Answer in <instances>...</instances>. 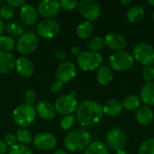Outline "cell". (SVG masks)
Returning a JSON list of instances; mask_svg holds the SVG:
<instances>
[{
	"label": "cell",
	"mask_w": 154,
	"mask_h": 154,
	"mask_svg": "<svg viewBox=\"0 0 154 154\" xmlns=\"http://www.w3.org/2000/svg\"><path fill=\"white\" fill-rule=\"evenodd\" d=\"M102 106L96 100L87 99L81 102L76 111V119L85 129L97 125L103 117Z\"/></svg>",
	"instance_id": "obj_1"
},
{
	"label": "cell",
	"mask_w": 154,
	"mask_h": 154,
	"mask_svg": "<svg viewBox=\"0 0 154 154\" xmlns=\"http://www.w3.org/2000/svg\"><path fill=\"white\" fill-rule=\"evenodd\" d=\"M91 143V134L84 128L70 131L64 139V147L68 152H79L85 151Z\"/></svg>",
	"instance_id": "obj_2"
},
{
	"label": "cell",
	"mask_w": 154,
	"mask_h": 154,
	"mask_svg": "<svg viewBox=\"0 0 154 154\" xmlns=\"http://www.w3.org/2000/svg\"><path fill=\"white\" fill-rule=\"evenodd\" d=\"M109 67L112 70L125 72L130 70L134 65L133 55L126 51H115L109 56Z\"/></svg>",
	"instance_id": "obj_3"
},
{
	"label": "cell",
	"mask_w": 154,
	"mask_h": 154,
	"mask_svg": "<svg viewBox=\"0 0 154 154\" xmlns=\"http://www.w3.org/2000/svg\"><path fill=\"white\" fill-rule=\"evenodd\" d=\"M36 118L35 107L31 105L22 104L13 111V120L21 128H26L34 123Z\"/></svg>",
	"instance_id": "obj_4"
},
{
	"label": "cell",
	"mask_w": 154,
	"mask_h": 154,
	"mask_svg": "<svg viewBox=\"0 0 154 154\" xmlns=\"http://www.w3.org/2000/svg\"><path fill=\"white\" fill-rule=\"evenodd\" d=\"M77 62L83 71H94L103 66L104 58L99 52L85 51L77 58Z\"/></svg>",
	"instance_id": "obj_5"
},
{
	"label": "cell",
	"mask_w": 154,
	"mask_h": 154,
	"mask_svg": "<svg viewBox=\"0 0 154 154\" xmlns=\"http://www.w3.org/2000/svg\"><path fill=\"white\" fill-rule=\"evenodd\" d=\"M132 55L134 60L143 67L152 66L154 64V48L149 43H137L133 48Z\"/></svg>",
	"instance_id": "obj_6"
},
{
	"label": "cell",
	"mask_w": 154,
	"mask_h": 154,
	"mask_svg": "<svg viewBox=\"0 0 154 154\" xmlns=\"http://www.w3.org/2000/svg\"><path fill=\"white\" fill-rule=\"evenodd\" d=\"M127 143V136L125 132L119 127L111 128L106 134V145L108 149L113 151H119L125 149Z\"/></svg>",
	"instance_id": "obj_7"
},
{
	"label": "cell",
	"mask_w": 154,
	"mask_h": 154,
	"mask_svg": "<svg viewBox=\"0 0 154 154\" xmlns=\"http://www.w3.org/2000/svg\"><path fill=\"white\" fill-rule=\"evenodd\" d=\"M79 102L75 96L71 94H67L58 97L54 103V108L56 113L61 116L72 115L77 111L79 106Z\"/></svg>",
	"instance_id": "obj_8"
},
{
	"label": "cell",
	"mask_w": 154,
	"mask_h": 154,
	"mask_svg": "<svg viewBox=\"0 0 154 154\" xmlns=\"http://www.w3.org/2000/svg\"><path fill=\"white\" fill-rule=\"evenodd\" d=\"M79 11L83 18L88 22L97 21L101 15V6L95 0H81L79 2Z\"/></svg>",
	"instance_id": "obj_9"
},
{
	"label": "cell",
	"mask_w": 154,
	"mask_h": 154,
	"mask_svg": "<svg viewBox=\"0 0 154 154\" xmlns=\"http://www.w3.org/2000/svg\"><path fill=\"white\" fill-rule=\"evenodd\" d=\"M38 45L39 39L34 32H24L16 42V50L23 55H29L37 50Z\"/></svg>",
	"instance_id": "obj_10"
},
{
	"label": "cell",
	"mask_w": 154,
	"mask_h": 154,
	"mask_svg": "<svg viewBox=\"0 0 154 154\" xmlns=\"http://www.w3.org/2000/svg\"><path fill=\"white\" fill-rule=\"evenodd\" d=\"M36 31L42 38L52 39L60 33V25L53 19H43L38 23Z\"/></svg>",
	"instance_id": "obj_11"
},
{
	"label": "cell",
	"mask_w": 154,
	"mask_h": 154,
	"mask_svg": "<svg viewBox=\"0 0 154 154\" xmlns=\"http://www.w3.org/2000/svg\"><path fill=\"white\" fill-rule=\"evenodd\" d=\"M77 67L71 61H64L59 65L56 69V80L64 83H69L77 76Z\"/></svg>",
	"instance_id": "obj_12"
},
{
	"label": "cell",
	"mask_w": 154,
	"mask_h": 154,
	"mask_svg": "<svg viewBox=\"0 0 154 154\" xmlns=\"http://www.w3.org/2000/svg\"><path fill=\"white\" fill-rule=\"evenodd\" d=\"M32 143L34 147L40 151H51L57 146L58 140L52 134L39 133L33 137Z\"/></svg>",
	"instance_id": "obj_13"
},
{
	"label": "cell",
	"mask_w": 154,
	"mask_h": 154,
	"mask_svg": "<svg viewBox=\"0 0 154 154\" xmlns=\"http://www.w3.org/2000/svg\"><path fill=\"white\" fill-rule=\"evenodd\" d=\"M60 10V2L56 0H42L37 6L38 14L45 19H51L56 16Z\"/></svg>",
	"instance_id": "obj_14"
},
{
	"label": "cell",
	"mask_w": 154,
	"mask_h": 154,
	"mask_svg": "<svg viewBox=\"0 0 154 154\" xmlns=\"http://www.w3.org/2000/svg\"><path fill=\"white\" fill-rule=\"evenodd\" d=\"M104 41H105L106 46H107L109 49L115 51H124L127 45L126 38L122 33L115 32L107 33L105 36Z\"/></svg>",
	"instance_id": "obj_15"
},
{
	"label": "cell",
	"mask_w": 154,
	"mask_h": 154,
	"mask_svg": "<svg viewBox=\"0 0 154 154\" xmlns=\"http://www.w3.org/2000/svg\"><path fill=\"white\" fill-rule=\"evenodd\" d=\"M38 11L31 4H24L19 10V16L23 23L33 25L38 20Z\"/></svg>",
	"instance_id": "obj_16"
},
{
	"label": "cell",
	"mask_w": 154,
	"mask_h": 154,
	"mask_svg": "<svg viewBox=\"0 0 154 154\" xmlns=\"http://www.w3.org/2000/svg\"><path fill=\"white\" fill-rule=\"evenodd\" d=\"M15 69L21 77L30 78L34 72V65L29 58L21 56L15 60Z\"/></svg>",
	"instance_id": "obj_17"
},
{
	"label": "cell",
	"mask_w": 154,
	"mask_h": 154,
	"mask_svg": "<svg viewBox=\"0 0 154 154\" xmlns=\"http://www.w3.org/2000/svg\"><path fill=\"white\" fill-rule=\"evenodd\" d=\"M34 107H35L36 114L43 120L50 121L55 117L56 111H55L54 106H52L48 101H45V100L40 101L36 104Z\"/></svg>",
	"instance_id": "obj_18"
},
{
	"label": "cell",
	"mask_w": 154,
	"mask_h": 154,
	"mask_svg": "<svg viewBox=\"0 0 154 154\" xmlns=\"http://www.w3.org/2000/svg\"><path fill=\"white\" fill-rule=\"evenodd\" d=\"M14 56L8 51H0V74H7L15 69Z\"/></svg>",
	"instance_id": "obj_19"
},
{
	"label": "cell",
	"mask_w": 154,
	"mask_h": 154,
	"mask_svg": "<svg viewBox=\"0 0 154 154\" xmlns=\"http://www.w3.org/2000/svg\"><path fill=\"white\" fill-rule=\"evenodd\" d=\"M135 118L139 125L143 126H147L153 121V110L150 106H143L136 111Z\"/></svg>",
	"instance_id": "obj_20"
},
{
	"label": "cell",
	"mask_w": 154,
	"mask_h": 154,
	"mask_svg": "<svg viewBox=\"0 0 154 154\" xmlns=\"http://www.w3.org/2000/svg\"><path fill=\"white\" fill-rule=\"evenodd\" d=\"M140 99L144 106H154V81L145 83L140 91Z\"/></svg>",
	"instance_id": "obj_21"
},
{
	"label": "cell",
	"mask_w": 154,
	"mask_h": 154,
	"mask_svg": "<svg viewBox=\"0 0 154 154\" xmlns=\"http://www.w3.org/2000/svg\"><path fill=\"white\" fill-rule=\"evenodd\" d=\"M103 114L110 117H116L119 116L123 111V106L117 99H109L102 106Z\"/></svg>",
	"instance_id": "obj_22"
},
{
	"label": "cell",
	"mask_w": 154,
	"mask_h": 154,
	"mask_svg": "<svg viewBox=\"0 0 154 154\" xmlns=\"http://www.w3.org/2000/svg\"><path fill=\"white\" fill-rule=\"evenodd\" d=\"M113 70L108 65L101 66L97 72V81L101 86H107L113 80Z\"/></svg>",
	"instance_id": "obj_23"
},
{
	"label": "cell",
	"mask_w": 154,
	"mask_h": 154,
	"mask_svg": "<svg viewBox=\"0 0 154 154\" xmlns=\"http://www.w3.org/2000/svg\"><path fill=\"white\" fill-rule=\"evenodd\" d=\"M145 15V10L142 5H132L127 13H126V19L132 23H136L141 22Z\"/></svg>",
	"instance_id": "obj_24"
},
{
	"label": "cell",
	"mask_w": 154,
	"mask_h": 154,
	"mask_svg": "<svg viewBox=\"0 0 154 154\" xmlns=\"http://www.w3.org/2000/svg\"><path fill=\"white\" fill-rule=\"evenodd\" d=\"M141 103L142 101L140 99V97L135 95H128L124 98L122 106L123 109H125L129 112H134L137 111L141 107Z\"/></svg>",
	"instance_id": "obj_25"
},
{
	"label": "cell",
	"mask_w": 154,
	"mask_h": 154,
	"mask_svg": "<svg viewBox=\"0 0 154 154\" xmlns=\"http://www.w3.org/2000/svg\"><path fill=\"white\" fill-rule=\"evenodd\" d=\"M93 32H94V26L92 23L88 22V21H85L79 23L76 29V33L78 37L82 40L90 38L93 34Z\"/></svg>",
	"instance_id": "obj_26"
},
{
	"label": "cell",
	"mask_w": 154,
	"mask_h": 154,
	"mask_svg": "<svg viewBox=\"0 0 154 154\" xmlns=\"http://www.w3.org/2000/svg\"><path fill=\"white\" fill-rule=\"evenodd\" d=\"M84 154H110L108 147L100 141L91 142L84 151Z\"/></svg>",
	"instance_id": "obj_27"
},
{
	"label": "cell",
	"mask_w": 154,
	"mask_h": 154,
	"mask_svg": "<svg viewBox=\"0 0 154 154\" xmlns=\"http://www.w3.org/2000/svg\"><path fill=\"white\" fill-rule=\"evenodd\" d=\"M5 31L9 36H21L24 33V27L18 20H11L5 26Z\"/></svg>",
	"instance_id": "obj_28"
},
{
	"label": "cell",
	"mask_w": 154,
	"mask_h": 154,
	"mask_svg": "<svg viewBox=\"0 0 154 154\" xmlns=\"http://www.w3.org/2000/svg\"><path fill=\"white\" fill-rule=\"evenodd\" d=\"M105 46H106V44H105L104 38H102L100 36H95V37L91 38L87 44L88 51H93V52H99V51L103 50L105 48Z\"/></svg>",
	"instance_id": "obj_29"
},
{
	"label": "cell",
	"mask_w": 154,
	"mask_h": 154,
	"mask_svg": "<svg viewBox=\"0 0 154 154\" xmlns=\"http://www.w3.org/2000/svg\"><path fill=\"white\" fill-rule=\"evenodd\" d=\"M16 140L20 143V144L28 146L32 143V134L26 128H20L16 132Z\"/></svg>",
	"instance_id": "obj_30"
},
{
	"label": "cell",
	"mask_w": 154,
	"mask_h": 154,
	"mask_svg": "<svg viewBox=\"0 0 154 154\" xmlns=\"http://www.w3.org/2000/svg\"><path fill=\"white\" fill-rule=\"evenodd\" d=\"M16 47L14 39L9 35L0 36V51L10 52Z\"/></svg>",
	"instance_id": "obj_31"
},
{
	"label": "cell",
	"mask_w": 154,
	"mask_h": 154,
	"mask_svg": "<svg viewBox=\"0 0 154 154\" xmlns=\"http://www.w3.org/2000/svg\"><path fill=\"white\" fill-rule=\"evenodd\" d=\"M138 154H154V138L145 140L140 145Z\"/></svg>",
	"instance_id": "obj_32"
},
{
	"label": "cell",
	"mask_w": 154,
	"mask_h": 154,
	"mask_svg": "<svg viewBox=\"0 0 154 154\" xmlns=\"http://www.w3.org/2000/svg\"><path fill=\"white\" fill-rule=\"evenodd\" d=\"M76 116L73 115H69V116H65L60 123V128L63 130H69L70 128H72V126L75 125L76 123Z\"/></svg>",
	"instance_id": "obj_33"
},
{
	"label": "cell",
	"mask_w": 154,
	"mask_h": 154,
	"mask_svg": "<svg viewBox=\"0 0 154 154\" xmlns=\"http://www.w3.org/2000/svg\"><path fill=\"white\" fill-rule=\"evenodd\" d=\"M8 154H32V152L29 146L15 144L8 150Z\"/></svg>",
	"instance_id": "obj_34"
},
{
	"label": "cell",
	"mask_w": 154,
	"mask_h": 154,
	"mask_svg": "<svg viewBox=\"0 0 154 154\" xmlns=\"http://www.w3.org/2000/svg\"><path fill=\"white\" fill-rule=\"evenodd\" d=\"M14 15V10L8 5L0 7V17L3 20H11Z\"/></svg>",
	"instance_id": "obj_35"
},
{
	"label": "cell",
	"mask_w": 154,
	"mask_h": 154,
	"mask_svg": "<svg viewBox=\"0 0 154 154\" xmlns=\"http://www.w3.org/2000/svg\"><path fill=\"white\" fill-rule=\"evenodd\" d=\"M60 8L66 11H73L79 6V1L77 0H61L60 1Z\"/></svg>",
	"instance_id": "obj_36"
},
{
	"label": "cell",
	"mask_w": 154,
	"mask_h": 154,
	"mask_svg": "<svg viewBox=\"0 0 154 154\" xmlns=\"http://www.w3.org/2000/svg\"><path fill=\"white\" fill-rule=\"evenodd\" d=\"M143 78L146 81V83L154 81V68L153 66L144 67L143 69Z\"/></svg>",
	"instance_id": "obj_37"
},
{
	"label": "cell",
	"mask_w": 154,
	"mask_h": 154,
	"mask_svg": "<svg viewBox=\"0 0 154 154\" xmlns=\"http://www.w3.org/2000/svg\"><path fill=\"white\" fill-rule=\"evenodd\" d=\"M36 98H37V95H36V92L34 90H32V89H29L25 92L24 94V97H23V99H24V104L26 105H31L32 106V104L36 101Z\"/></svg>",
	"instance_id": "obj_38"
},
{
	"label": "cell",
	"mask_w": 154,
	"mask_h": 154,
	"mask_svg": "<svg viewBox=\"0 0 154 154\" xmlns=\"http://www.w3.org/2000/svg\"><path fill=\"white\" fill-rule=\"evenodd\" d=\"M16 141H17V140H16V136H15L14 134H11V133H8V134H6L5 135V141H4V142H5V143H6V145L9 146L10 148L16 144Z\"/></svg>",
	"instance_id": "obj_39"
},
{
	"label": "cell",
	"mask_w": 154,
	"mask_h": 154,
	"mask_svg": "<svg viewBox=\"0 0 154 154\" xmlns=\"http://www.w3.org/2000/svg\"><path fill=\"white\" fill-rule=\"evenodd\" d=\"M63 88V84L58 80H55L54 82H52V84L51 85V91L54 94H58L62 90Z\"/></svg>",
	"instance_id": "obj_40"
},
{
	"label": "cell",
	"mask_w": 154,
	"mask_h": 154,
	"mask_svg": "<svg viewBox=\"0 0 154 154\" xmlns=\"http://www.w3.org/2000/svg\"><path fill=\"white\" fill-rule=\"evenodd\" d=\"M25 4L24 0H6V5H10L11 7H22Z\"/></svg>",
	"instance_id": "obj_41"
},
{
	"label": "cell",
	"mask_w": 154,
	"mask_h": 154,
	"mask_svg": "<svg viewBox=\"0 0 154 154\" xmlns=\"http://www.w3.org/2000/svg\"><path fill=\"white\" fill-rule=\"evenodd\" d=\"M54 57H55V59L56 60H60V61H65L66 60V59H67V57H68V55H67V53L66 52H64L63 51H56L55 52H54Z\"/></svg>",
	"instance_id": "obj_42"
},
{
	"label": "cell",
	"mask_w": 154,
	"mask_h": 154,
	"mask_svg": "<svg viewBox=\"0 0 154 154\" xmlns=\"http://www.w3.org/2000/svg\"><path fill=\"white\" fill-rule=\"evenodd\" d=\"M7 152H8V146L4 141L0 140V154H5Z\"/></svg>",
	"instance_id": "obj_43"
},
{
	"label": "cell",
	"mask_w": 154,
	"mask_h": 154,
	"mask_svg": "<svg viewBox=\"0 0 154 154\" xmlns=\"http://www.w3.org/2000/svg\"><path fill=\"white\" fill-rule=\"evenodd\" d=\"M70 51H71V53H72L73 55H75V56H77V57H79V56L82 53L81 49H80L79 47H78V46H73V47L71 48Z\"/></svg>",
	"instance_id": "obj_44"
},
{
	"label": "cell",
	"mask_w": 154,
	"mask_h": 154,
	"mask_svg": "<svg viewBox=\"0 0 154 154\" xmlns=\"http://www.w3.org/2000/svg\"><path fill=\"white\" fill-rule=\"evenodd\" d=\"M5 30V23H4V22H3V19L0 17V36H2V35H3V33H4Z\"/></svg>",
	"instance_id": "obj_45"
},
{
	"label": "cell",
	"mask_w": 154,
	"mask_h": 154,
	"mask_svg": "<svg viewBox=\"0 0 154 154\" xmlns=\"http://www.w3.org/2000/svg\"><path fill=\"white\" fill-rule=\"evenodd\" d=\"M120 3L124 5V6H129L132 5V0H121Z\"/></svg>",
	"instance_id": "obj_46"
},
{
	"label": "cell",
	"mask_w": 154,
	"mask_h": 154,
	"mask_svg": "<svg viewBox=\"0 0 154 154\" xmlns=\"http://www.w3.org/2000/svg\"><path fill=\"white\" fill-rule=\"evenodd\" d=\"M116 154H129L125 149H123V150H119V151H117Z\"/></svg>",
	"instance_id": "obj_47"
},
{
	"label": "cell",
	"mask_w": 154,
	"mask_h": 154,
	"mask_svg": "<svg viewBox=\"0 0 154 154\" xmlns=\"http://www.w3.org/2000/svg\"><path fill=\"white\" fill-rule=\"evenodd\" d=\"M53 154H68V153H67V152H65V151H63V150H58V151L54 152V153Z\"/></svg>",
	"instance_id": "obj_48"
},
{
	"label": "cell",
	"mask_w": 154,
	"mask_h": 154,
	"mask_svg": "<svg viewBox=\"0 0 154 154\" xmlns=\"http://www.w3.org/2000/svg\"><path fill=\"white\" fill-rule=\"evenodd\" d=\"M147 3H148L150 5H152V6H153L154 7V0H147Z\"/></svg>",
	"instance_id": "obj_49"
},
{
	"label": "cell",
	"mask_w": 154,
	"mask_h": 154,
	"mask_svg": "<svg viewBox=\"0 0 154 154\" xmlns=\"http://www.w3.org/2000/svg\"><path fill=\"white\" fill-rule=\"evenodd\" d=\"M152 20H153V22H154V11H153V13H152Z\"/></svg>",
	"instance_id": "obj_50"
},
{
	"label": "cell",
	"mask_w": 154,
	"mask_h": 154,
	"mask_svg": "<svg viewBox=\"0 0 154 154\" xmlns=\"http://www.w3.org/2000/svg\"><path fill=\"white\" fill-rule=\"evenodd\" d=\"M152 66H153V68H154V64H153V65H152Z\"/></svg>",
	"instance_id": "obj_51"
}]
</instances>
